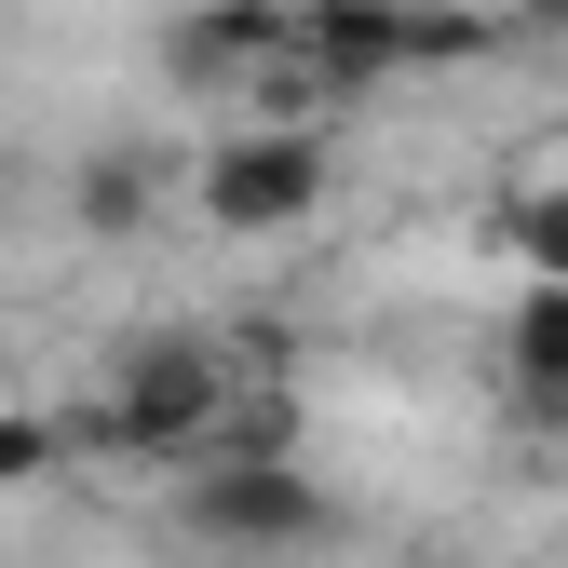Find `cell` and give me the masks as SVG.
I'll list each match as a JSON object with an SVG mask.
<instances>
[{
    "label": "cell",
    "instance_id": "cell-12",
    "mask_svg": "<svg viewBox=\"0 0 568 568\" xmlns=\"http://www.w3.org/2000/svg\"><path fill=\"white\" fill-rule=\"evenodd\" d=\"M0 176H14V163H0ZM0 203H14V190H0Z\"/></svg>",
    "mask_w": 568,
    "mask_h": 568
},
{
    "label": "cell",
    "instance_id": "cell-1",
    "mask_svg": "<svg viewBox=\"0 0 568 568\" xmlns=\"http://www.w3.org/2000/svg\"><path fill=\"white\" fill-rule=\"evenodd\" d=\"M257 379H284L257 338H231V325H176V312H163V325H135L109 366H95V393H82V406H54V419H68V460L203 474Z\"/></svg>",
    "mask_w": 568,
    "mask_h": 568
},
{
    "label": "cell",
    "instance_id": "cell-6",
    "mask_svg": "<svg viewBox=\"0 0 568 568\" xmlns=\"http://www.w3.org/2000/svg\"><path fill=\"white\" fill-rule=\"evenodd\" d=\"M271 68H284V0H190L163 28V82L176 95H231L244 109Z\"/></svg>",
    "mask_w": 568,
    "mask_h": 568
},
{
    "label": "cell",
    "instance_id": "cell-10",
    "mask_svg": "<svg viewBox=\"0 0 568 568\" xmlns=\"http://www.w3.org/2000/svg\"><path fill=\"white\" fill-rule=\"evenodd\" d=\"M515 28H568V0H515Z\"/></svg>",
    "mask_w": 568,
    "mask_h": 568
},
{
    "label": "cell",
    "instance_id": "cell-4",
    "mask_svg": "<svg viewBox=\"0 0 568 568\" xmlns=\"http://www.w3.org/2000/svg\"><path fill=\"white\" fill-rule=\"evenodd\" d=\"M176 528L203 555H231V568H284V555H325L352 528V501L284 447V460H203V474H176Z\"/></svg>",
    "mask_w": 568,
    "mask_h": 568
},
{
    "label": "cell",
    "instance_id": "cell-13",
    "mask_svg": "<svg viewBox=\"0 0 568 568\" xmlns=\"http://www.w3.org/2000/svg\"><path fill=\"white\" fill-rule=\"evenodd\" d=\"M555 568H568V541H555Z\"/></svg>",
    "mask_w": 568,
    "mask_h": 568
},
{
    "label": "cell",
    "instance_id": "cell-8",
    "mask_svg": "<svg viewBox=\"0 0 568 568\" xmlns=\"http://www.w3.org/2000/svg\"><path fill=\"white\" fill-rule=\"evenodd\" d=\"M487 244L515 257V284H568V176H528L487 203Z\"/></svg>",
    "mask_w": 568,
    "mask_h": 568
},
{
    "label": "cell",
    "instance_id": "cell-9",
    "mask_svg": "<svg viewBox=\"0 0 568 568\" xmlns=\"http://www.w3.org/2000/svg\"><path fill=\"white\" fill-rule=\"evenodd\" d=\"M41 474H68V419H54V406H14V393H0V501H28Z\"/></svg>",
    "mask_w": 568,
    "mask_h": 568
},
{
    "label": "cell",
    "instance_id": "cell-5",
    "mask_svg": "<svg viewBox=\"0 0 568 568\" xmlns=\"http://www.w3.org/2000/svg\"><path fill=\"white\" fill-rule=\"evenodd\" d=\"M176 190H190V163L163 135H95V150L68 163V231L82 244H150L176 217Z\"/></svg>",
    "mask_w": 568,
    "mask_h": 568
},
{
    "label": "cell",
    "instance_id": "cell-7",
    "mask_svg": "<svg viewBox=\"0 0 568 568\" xmlns=\"http://www.w3.org/2000/svg\"><path fill=\"white\" fill-rule=\"evenodd\" d=\"M487 393L528 434H568V284H515L501 338H487Z\"/></svg>",
    "mask_w": 568,
    "mask_h": 568
},
{
    "label": "cell",
    "instance_id": "cell-2",
    "mask_svg": "<svg viewBox=\"0 0 568 568\" xmlns=\"http://www.w3.org/2000/svg\"><path fill=\"white\" fill-rule=\"evenodd\" d=\"M501 41H515V14H487V0H284V68H312L325 109L474 68Z\"/></svg>",
    "mask_w": 568,
    "mask_h": 568
},
{
    "label": "cell",
    "instance_id": "cell-3",
    "mask_svg": "<svg viewBox=\"0 0 568 568\" xmlns=\"http://www.w3.org/2000/svg\"><path fill=\"white\" fill-rule=\"evenodd\" d=\"M338 203V135L325 122H231L217 150H190V217L217 244H284Z\"/></svg>",
    "mask_w": 568,
    "mask_h": 568
},
{
    "label": "cell",
    "instance_id": "cell-11",
    "mask_svg": "<svg viewBox=\"0 0 568 568\" xmlns=\"http://www.w3.org/2000/svg\"><path fill=\"white\" fill-rule=\"evenodd\" d=\"M0 28H14V0H0Z\"/></svg>",
    "mask_w": 568,
    "mask_h": 568
}]
</instances>
